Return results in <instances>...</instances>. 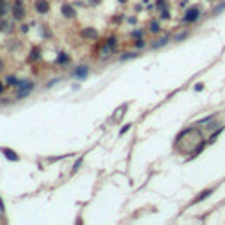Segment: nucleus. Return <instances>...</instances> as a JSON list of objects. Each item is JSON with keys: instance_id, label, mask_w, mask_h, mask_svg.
<instances>
[{"instance_id": "f257e3e1", "label": "nucleus", "mask_w": 225, "mask_h": 225, "mask_svg": "<svg viewBox=\"0 0 225 225\" xmlns=\"http://www.w3.org/2000/svg\"><path fill=\"white\" fill-rule=\"evenodd\" d=\"M202 143V135H201V132L195 130V129H188V130L181 132L179 135H178V139H176V148L178 151H181V153H192L193 155V151L197 150V146ZM190 155V157H192Z\"/></svg>"}, {"instance_id": "f03ea898", "label": "nucleus", "mask_w": 225, "mask_h": 225, "mask_svg": "<svg viewBox=\"0 0 225 225\" xmlns=\"http://www.w3.org/2000/svg\"><path fill=\"white\" fill-rule=\"evenodd\" d=\"M201 18V9L199 7H190L187 11V14H185V21L187 23H193V21H197V19Z\"/></svg>"}, {"instance_id": "7ed1b4c3", "label": "nucleus", "mask_w": 225, "mask_h": 225, "mask_svg": "<svg viewBox=\"0 0 225 225\" xmlns=\"http://www.w3.org/2000/svg\"><path fill=\"white\" fill-rule=\"evenodd\" d=\"M35 11H37L39 14L49 12V4H48V0H35Z\"/></svg>"}, {"instance_id": "20e7f679", "label": "nucleus", "mask_w": 225, "mask_h": 225, "mask_svg": "<svg viewBox=\"0 0 225 225\" xmlns=\"http://www.w3.org/2000/svg\"><path fill=\"white\" fill-rule=\"evenodd\" d=\"M62 14L65 16V18H74L76 16V9L72 5H69V4H63L62 5Z\"/></svg>"}, {"instance_id": "39448f33", "label": "nucleus", "mask_w": 225, "mask_h": 225, "mask_svg": "<svg viewBox=\"0 0 225 225\" xmlns=\"http://www.w3.org/2000/svg\"><path fill=\"white\" fill-rule=\"evenodd\" d=\"M12 14H14V19H21L25 16V9H23V5H21V2H16V5H14V11H12Z\"/></svg>"}, {"instance_id": "423d86ee", "label": "nucleus", "mask_w": 225, "mask_h": 225, "mask_svg": "<svg viewBox=\"0 0 225 225\" xmlns=\"http://www.w3.org/2000/svg\"><path fill=\"white\" fill-rule=\"evenodd\" d=\"M2 153H4V157H5V158H9V160H12V162H18V160H19L18 153H16V151H12V150H9V148H4Z\"/></svg>"}, {"instance_id": "0eeeda50", "label": "nucleus", "mask_w": 225, "mask_h": 225, "mask_svg": "<svg viewBox=\"0 0 225 225\" xmlns=\"http://www.w3.org/2000/svg\"><path fill=\"white\" fill-rule=\"evenodd\" d=\"M88 76V67H85V65H81V67H77V71H76V77H86Z\"/></svg>"}, {"instance_id": "6e6552de", "label": "nucleus", "mask_w": 225, "mask_h": 225, "mask_svg": "<svg viewBox=\"0 0 225 225\" xmlns=\"http://www.w3.org/2000/svg\"><path fill=\"white\" fill-rule=\"evenodd\" d=\"M83 37L95 39L97 37V30H93V28H85V30H83Z\"/></svg>"}, {"instance_id": "1a4fd4ad", "label": "nucleus", "mask_w": 225, "mask_h": 225, "mask_svg": "<svg viewBox=\"0 0 225 225\" xmlns=\"http://www.w3.org/2000/svg\"><path fill=\"white\" fill-rule=\"evenodd\" d=\"M211 193H213V188H207V190H204L202 193H199V195H197V199H195L193 202H201L202 199H206L207 195H211Z\"/></svg>"}, {"instance_id": "9d476101", "label": "nucleus", "mask_w": 225, "mask_h": 225, "mask_svg": "<svg viewBox=\"0 0 225 225\" xmlns=\"http://www.w3.org/2000/svg\"><path fill=\"white\" fill-rule=\"evenodd\" d=\"M5 14H7V2L0 0V18H4Z\"/></svg>"}, {"instance_id": "9b49d317", "label": "nucleus", "mask_w": 225, "mask_h": 225, "mask_svg": "<svg viewBox=\"0 0 225 225\" xmlns=\"http://www.w3.org/2000/svg\"><path fill=\"white\" fill-rule=\"evenodd\" d=\"M150 30H151V32H155V34H157V32L160 30V25H158V21H151V25H150Z\"/></svg>"}, {"instance_id": "f8f14e48", "label": "nucleus", "mask_w": 225, "mask_h": 225, "mask_svg": "<svg viewBox=\"0 0 225 225\" xmlns=\"http://www.w3.org/2000/svg\"><path fill=\"white\" fill-rule=\"evenodd\" d=\"M167 44V37H164V39H160V40H157L155 44H153V48H160V46H165Z\"/></svg>"}, {"instance_id": "ddd939ff", "label": "nucleus", "mask_w": 225, "mask_h": 225, "mask_svg": "<svg viewBox=\"0 0 225 225\" xmlns=\"http://www.w3.org/2000/svg\"><path fill=\"white\" fill-rule=\"evenodd\" d=\"M67 60H69V56L65 55V53H60V55H58V60H56V62H58V63H63V62H67Z\"/></svg>"}, {"instance_id": "4468645a", "label": "nucleus", "mask_w": 225, "mask_h": 225, "mask_svg": "<svg viewBox=\"0 0 225 225\" xmlns=\"http://www.w3.org/2000/svg\"><path fill=\"white\" fill-rule=\"evenodd\" d=\"M40 51H39V49H34V51H32V55H30V60H39V58H40Z\"/></svg>"}, {"instance_id": "2eb2a0df", "label": "nucleus", "mask_w": 225, "mask_h": 225, "mask_svg": "<svg viewBox=\"0 0 225 225\" xmlns=\"http://www.w3.org/2000/svg\"><path fill=\"white\" fill-rule=\"evenodd\" d=\"M157 7H158V11L165 9V0H157Z\"/></svg>"}, {"instance_id": "dca6fc26", "label": "nucleus", "mask_w": 225, "mask_h": 225, "mask_svg": "<svg viewBox=\"0 0 225 225\" xmlns=\"http://www.w3.org/2000/svg\"><path fill=\"white\" fill-rule=\"evenodd\" d=\"M7 83H9L11 86H16V85H18V81H16V79H14L12 76H9V77H7Z\"/></svg>"}, {"instance_id": "f3484780", "label": "nucleus", "mask_w": 225, "mask_h": 225, "mask_svg": "<svg viewBox=\"0 0 225 225\" xmlns=\"http://www.w3.org/2000/svg\"><path fill=\"white\" fill-rule=\"evenodd\" d=\"M224 9H225V4L224 5H220V7H216V9H213V14H218V12H222Z\"/></svg>"}, {"instance_id": "a211bd4d", "label": "nucleus", "mask_w": 225, "mask_h": 225, "mask_svg": "<svg viewBox=\"0 0 225 225\" xmlns=\"http://www.w3.org/2000/svg\"><path fill=\"white\" fill-rule=\"evenodd\" d=\"M143 46H144V40L137 39V42H135V48H143Z\"/></svg>"}, {"instance_id": "6ab92c4d", "label": "nucleus", "mask_w": 225, "mask_h": 225, "mask_svg": "<svg viewBox=\"0 0 225 225\" xmlns=\"http://www.w3.org/2000/svg\"><path fill=\"white\" fill-rule=\"evenodd\" d=\"M202 88H204V85H202V83H197V85H195V90H197V92H201Z\"/></svg>"}, {"instance_id": "aec40b11", "label": "nucleus", "mask_w": 225, "mask_h": 225, "mask_svg": "<svg viewBox=\"0 0 225 225\" xmlns=\"http://www.w3.org/2000/svg\"><path fill=\"white\" fill-rule=\"evenodd\" d=\"M129 129H130V125H125V127H123V129H121V134H125V132L129 130Z\"/></svg>"}, {"instance_id": "412c9836", "label": "nucleus", "mask_w": 225, "mask_h": 225, "mask_svg": "<svg viewBox=\"0 0 225 225\" xmlns=\"http://www.w3.org/2000/svg\"><path fill=\"white\" fill-rule=\"evenodd\" d=\"M2 69H4V63H2V60H0V71H2Z\"/></svg>"}, {"instance_id": "4be33fe9", "label": "nucleus", "mask_w": 225, "mask_h": 225, "mask_svg": "<svg viewBox=\"0 0 225 225\" xmlns=\"http://www.w3.org/2000/svg\"><path fill=\"white\" fill-rule=\"evenodd\" d=\"M2 92H4V86H2V85H0V93H2Z\"/></svg>"}, {"instance_id": "5701e85b", "label": "nucleus", "mask_w": 225, "mask_h": 225, "mask_svg": "<svg viewBox=\"0 0 225 225\" xmlns=\"http://www.w3.org/2000/svg\"><path fill=\"white\" fill-rule=\"evenodd\" d=\"M120 2H127V0H120Z\"/></svg>"}, {"instance_id": "b1692460", "label": "nucleus", "mask_w": 225, "mask_h": 225, "mask_svg": "<svg viewBox=\"0 0 225 225\" xmlns=\"http://www.w3.org/2000/svg\"><path fill=\"white\" fill-rule=\"evenodd\" d=\"M0 215H2V211H0Z\"/></svg>"}]
</instances>
